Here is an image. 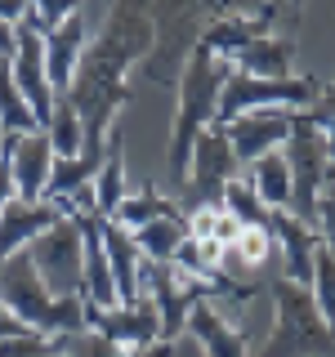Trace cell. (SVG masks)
<instances>
[{
    "instance_id": "cell-1",
    "label": "cell",
    "mask_w": 335,
    "mask_h": 357,
    "mask_svg": "<svg viewBox=\"0 0 335 357\" xmlns=\"http://www.w3.org/2000/svg\"><path fill=\"white\" fill-rule=\"evenodd\" d=\"M148 45H152L148 5H143V0H112L107 31L81 59L76 81L67 89L72 107L81 112V121H85V148H94V152L107 148V134L117 126V112L130 103L126 67L139 59Z\"/></svg>"
},
{
    "instance_id": "cell-2",
    "label": "cell",
    "mask_w": 335,
    "mask_h": 357,
    "mask_svg": "<svg viewBox=\"0 0 335 357\" xmlns=\"http://www.w3.org/2000/svg\"><path fill=\"white\" fill-rule=\"evenodd\" d=\"M228 76H232V63L197 40L184 72H179V112H174V134H170V183L179 192L188 183V165H193V148L201 130L215 126L219 94L228 85Z\"/></svg>"
},
{
    "instance_id": "cell-3",
    "label": "cell",
    "mask_w": 335,
    "mask_h": 357,
    "mask_svg": "<svg viewBox=\"0 0 335 357\" xmlns=\"http://www.w3.org/2000/svg\"><path fill=\"white\" fill-rule=\"evenodd\" d=\"M0 304L14 308L36 335L59 340V335H81L85 331V299L81 295H54L40 282L36 264L27 250L0 264Z\"/></svg>"
},
{
    "instance_id": "cell-4",
    "label": "cell",
    "mask_w": 335,
    "mask_h": 357,
    "mask_svg": "<svg viewBox=\"0 0 335 357\" xmlns=\"http://www.w3.org/2000/svg\"><path fill=\"white\" fill-rule=\"evenodd\" d=\"M268 295H273L277 326L264 340V349H255L251 357H335V331L318 312V299L308 286L277 277V282H268Z\"/></svg>"
},
{
    "instance_id": "cell-5",
    "label": "cell",
    "mask_w": 335,
    "mask_h": 357,
    "mask_svg": "<svg viewBox=\"0 0 335 357\" xmlns=\"http://www.w3.org/2000/svg\"><path fill=\"white\" fill-rule=\"evenodd\" d=\"M327 81L318 76H251V72H237L232 67L228 85L219 94V112H215V126H228L237 121L241 112H264V107H282V112H299V107H313L322 98Z\"/></svg>"
},
{
    "instance_id": "cell-6",
    "label": "cell",
    "mask_w": 335,
    "mask_h": 357,
    "mask_svg": "<svg viewBox=\"0 0 335 357\" xmlns=\"http://www.w3.org/2000/svg\"><path fill=\"white\" fill-rule=\"evenodd\" d=\"M286 165H290V215L308 219L318 215V192L331 174V139L322 126H313L304 112H290V139H286Z\"/></svg>"
},
{
    "instance_id": "cell-7",
    "label": "cell",
    "mask_w": 335,
    "mask_h": 357,
    "mask_svg": "<svg viewBox=\"0 0 335 357\" xmlns=\"http://www.w3.org/2000/svg\"><path fill=\"white\" fill-rule=\"evenodd\" d=\"M40 282L54 295H85V237L76 219H59L27 245Z\"/></svg>"
},
{
    "instance_id": "cell-8",
    "label": "cell",
    "mask_w": 335,
    "mask_h": 357,
    "mask_svg": "<svg viewBox=\"0 0 335 357\" xmlns=\"http://www.w3.org/2000/svg\"><path fill=\"white\" fill-rule=\"evenodd\" d=\"M237 156H232V143L223 126L201 130L197 148H193V165H188V183H184V215L201 206H219L228 178H237Z\"/></svg>"
},
{
    "instance_id": "cell-9",
    "label": "cell",
    "mask_w": 335,
    "mask_h": 357,
    "mask_svg": "<svg viewBox=\"0 0 335 357\" xmlns=\"http://www.w3.org/2000/svg\"><path fill=\"white\" fill-rule=\"evenodd\" d=\"M9 72H14V85L22 89V98H27L31 116H36L40 130H45V126H50V116H54L59 94H54L50 72H45V31L36 27V18H31V14L18 22V45H14V59H9Z\"/></svg>"
},
{
    "instance_id": "cell-10",
    "label": "cell",
    "mask_w": 335,
    "mask_h": 357,
    "mask_svg": "<svg viewBox=\"0 0 335 357\" xmlns=\"http://www.w3.org/2000/svg\"><path fill=\"white\" fill-rule=\"evenodd\" d=\"M85 331L103 335L117 349H152L161 344V317L148 295H139L134 304H117V308H85Z\"/></svg>"
},
{
    "instance_id": "cell-11",
    "label": "cell",
    "mask_w": 335,
    "mask_h": 357,
    "mask_svg": "<svg viewBox=\"0 0 335 357\" xmlns=\"http://www.w3.org/2000/svg\"><path fill=\"white\" fill-rule=\"evenodd\" d=\"M268 232L277 241V259H282V277L295 286H313V255L322 245L318 223L295 219L290 210H268Z\"/></svg>"
},
{
    "instance_id": "cell-12",
    "label": "cell",
    "mask_w": 335,
    "mask_h": 357,
    "mask_svg": "<svg viewBox=\"0 0 335 357\" xmlns=\"http://www.w3.org/2000/svg\"><path fill=\"white\" fill-rule=\"evenodd\" d=\"M223 134H228V143H232L237 165L246 170L251 161H260V156L286 148V139H290V112H282V107L241 112L237 121H228V126H223Z\"/></svg>"
},
{
    "instance_id": "cell-13",
    "label": "cell",
    "mask_w": 335,
    "mask_h": 357,
    "mask_svg": "<svg viewBox=\"0 0 335 357\" xmlns=\"http://www.w3.org/2000/svg\"><path fill=\"white\" fill-rule=\"evenodd\" d=\"M5 152H9V165H14V183H18V201H45V183L54 174V152L50 134L36 130V134H5Z\"/></svg>"
},
{
    "instance_id": "cell-14",
    "label": "cell",
    "mask_w": 335,
    "mask_h": 357,
    "mask_svg": "<svg viewBox=\"0 0 335 357\" xmlns=\"http://www.w3.org/2000/svg\"><path fill=\"white\" fill-rule=\"evenodd\" d=\"M59 219H67V215L59 206H50V201H9V206L0 210V264L14 259L18 250H27V245L36 241L45 228H54Z\"/></svg>"
},
{
    "instance_id": "cell-15",
    "label": "cell",
    "mask_w": 335,
    "mask_h": 357,
    "mask_svg": "<svg viewBox=\"0 0 335 357\" xmlns=\"http://www.w3.org/2000/svg\"><path fill=\"white\" fill-rule=\"evenodd\" d=\"M81 59H85V22H81V14L67 18L63 27L45 31V72H50L54 94H67V89H72Z\"/></svg>"
},
{
    "instance_id": "cell-16",
    "label": "cell",
    "mask_w": 335,
    "mask_h": 357,
    "mask_svg": "<svg viewBox=\"0 0 335 357\" xmlns=\"http://www.w3.org/2000/svg\"><path fill=\"white\" fill-rule=\"evenodd\" d=\"M188 335L201 344L206 357H251L246 335L215 308V299H206V304H197L193 312H188Z\"/></svg>"
},
{
    "instance_id": "cell-17",
    "label": "cell",
    "mask_w": 335,
    "mask_h": 357,
    "mask_svg": "<svg viewBox=\"0 0 335 357\" xmlns=\"http://www.w3.org/2000/svg\"><path fill=\"white\" fill-rule=\"evenodd\" d=\"M103 245H107V264H112V282H117V295L121 304H134L143 295V255L134 237L121 223H103Z\"/></svg>"
},
{
    "instance_id": "cell-18",
    "label": "cell",
    "mask_w": 335,
    "mask_h": 357,
    "mask_svg": "<svg viewBox=\"0 0 335 357\" xmlns=\"http://www.w3.org/2000/svg\"><path fill=\"white\" fill-rule=\"evenodd\" d=\"M94 197H98V215H117L121 201L130 197V174H126V134H121V126H112L107 134V156L103 165H98L94 174Z\"/></svg>"
},
{
    "instance_id": "cell-19",
    "label": "cell",
    "mask_w": 335,
    "mask_h": 357,
    "mask_svg": "<svg viewBox=\"0 0 335 357\" xmlns=\"http://www.w3.org/2000/svg\"><path fill=\"white\" fill-rule=\"evenodd\" d=\"M290 59H295V40H286V36H255V40H246L237 54H232V67L237 72H251V76H295L290 72Z\"/></svg>"
},
{
    "instance_id": "cell-20",
    "label": "cell",
    "mask_w": 335,
    "mask_h": 357,
    "mask_svg": "<svg viewBox=\"0 0 335 357\" xmlns=\"http://www.w3.org/2000/svg\"><path fill=\"white\" fill-rule=\"evenodd\" d=\"M174 215H184V201L156 192V183H139L126 201H121V210L112 215V223H121L126 232H139V228H148L156 219H174Z\"/></svg>"
},
{
    "instance_id": "cell-21",
    "label": "cell",
    "mask_w": 335,
    "mask_h": 357,
    "mask_svg": "<svg viewBox=\"0 0 335 357\" xmlns=\"http://www.w3.org/2000/svg\"><path fill=\"white\" fill-rule=\"evenodd\" d=\"M241 178L255 188V197H260L268 210H290V165H286L282 152H268L260 161H251Z\"/></svg>"
},
{
    "instance_id": "cell-22",
    "label": "cell",
    "mask_w": 335,
    "mask_h": 357,
    "mask_svg": "<svg viewBox=\"0 0 335 357\" xmlns=\"http://www.w3.org/2000/svg\"><path fill=\"white\" fill-rule=\"evenodd\" d=\"M130 237H134V245H139V255H143L148 264H174L179 245L188 241V215L156 219V223H148V228L130 232Z\"/></svg>"
},
{
    "instance_id": "cell-23",
    "label": "cell",
    "mask_w": 335,
    "mask_h": 357,
    "mask_svg": "<svg viewBox=\"0 0 335 357\" xmlns=\"http://www.w3.org/2000/svg\"><path fill=\"white\" fill-rule=\"evenodd\" d=\"M54 349L63 357H174V344H152V349H117L112 340L94 331H81V335H59Z\"/></svg>"
},
{
    "instance_id": "cell-24",
    "label": "cell",
    "mask_w": 335,
    "mask_h": 357,
    "mask_svg": "<svg viewBox=\"0 0 335 357\" xmlns=\"http://www.w3.org/2000/svg\"><path fill=\"white\" fill-rule=\"evenodd\" d=\"M0 130H5V134H36V130H40V121L31 116L22 89L14 85L9 59H0Z\"/></svg>"
},
{
    "instance_id": "cell-25",
    "label": "cell",
    "mask_w": 335,
    "mask_h": 357,
    "mask_svg": "<svg viewBox=\"0 0 335 357\" xmlns=\"http://www.w3.org/2000/svg\"><path fill=\"white\" fill-rule=\"evenodd\" d=\"M45 134H50V143H54V152H59V156H81L85 152V121H81V112L72 107V98H67V94H59Z\"/></svg>"
},
{
    "instance_id": "cell-26",
    "label": "cell",
    "mask_w": 335,
    "mask_h": 357,
    "mask_svg": "<svg viewBox=\"0 0 335 357\" xmlns=\"http://www.w3.org/2000/svg\"><path fill=\"white\" fill-rule=\"evenodd\" d=\"M219 206L228 210L232 219L241 223V228H268V206L260 197H255V188L246 183V178H228V188H223V197H219Z\"/></svg>"
},
{
    "instance_id": "cell-27",
    "label": "cell",
    "mask_w": 335,
    "mask_h": 357,
    "mask_svg": "<svg viewBox=\"0 0 335 357\" xmlns=\"http://www.w3.org/2000/svg\"><path fill=\"white\" fill-rule=\"evenodd\" d=\"M313 299H318V312L327 317V326L335 331V255L327 245H318V255H313Z\"/></svg>"
},
{
    "instance_id": "cell-28",
    "label": "cell",
    "mask_w": 335,
    "mask_h": 357,
    "mask_svg": "<svg viewBox=\"0 0 335 357\" xmlns=\"http://www.w3.org/2000/svg\"><path fill=\"white\" fill-rule=\"evenodd\" d=\"M81 5L85 0H31V18H36L40 31H54V27H63L67 18L81 14Z\"/></svg>"
},
{
    "instance_id": "cell-29",
    "label": "cell",
    "mask_w": 335,
    "mask_h": 357,
    "mask_svg": "<svg viewBox=\"0 0 335 357\" xmlns=\"http://www.w3.org/2000/svg\"><path fill=\"white\" fill-rule=\"evenodd\" d=\"M313 223H318V232H322V245L335 255V165H331L327 183H322V192H318V215H313Z\"/></svg>"
},
{
    "instance_id": "cell-30",
    "label": "cell",
    "mask_w": 335,
    "mask_h": 357,
    "mask_svg": "<svg viewBox=\"0 0 335 357\" xmlns=\"http://www.w3.org/2000/svg\"><path fill=\"white\" fill-rule=\"evenodd\" d=\"M299 112H304L313 126L327 130V139H331V165H335V81H327V89H322L318 103H313V107H299Z\"/></svg>"
},
{
    "instance_id": "cell-31",
    "label": "cell",
    "mask_w": 335,
    "mask_h": 357,
    "mask_svg": "<svg viewBox=\"0 0 335 357\" xmlns=\"http://www.w3.org/2000/svg\"><path fill=\"white\" fill-rule=\"evenodd\" d=\"M59 353L54 349V340H45V335H18V340H0V357H50Z\"/></svg>"
},
{
    "instance_id": "cell-32",
    "label": "cell",
    "mask_w": 335,
    "mask_h": 357,
    "mask_svg": "<svg viewBox=\"0 0 335 357\" xmlns=\"http://www.w3.org/2000/svg\"><path fill=\"white\" fill-rule=\"evenodd\" d=\"M18 201V183H14V165H9V152L0 148V210Z\"/></svg>"
},
{
    "instance_id": "cell-33",
    "label": "cell",
    "mask_w": 335,
    "mask_h": 357,
    "mask_svg": "<svg viewBox=\"0 0 335 357\" xmlns=\"http://www.w3.org/2000/svg\"><path fill=\"white\" fill-rule=\"evenodd\" d=\"M18 335H36V331H31L27 321H22L18 312H14V308H5V304H0V340H18Z\"/></svg>"
},
{
    "instance_id": "cell-34",
    "label": "cell",
    "mask_w": 335,
    "mask_h": 357,
    "mask_svg": "<svg viewBox=\"0 0 335 357\" xmlns=\"http://www.w3.org/2000/svg\"><path fill=\"white\" fill-rule=\"evenodd\" d=\"M237 237H241V223H237V219L228 215V210L219 206V215H215V241H219V245H232Z\"/></svg>"
},
{
    "instance_id": "cell-35",
    "label": "cell",
    "mask_w": 335,
    "mask_h": 357,
    "mask_svg": "<svg viewBox=\"0 0 335 357\" xmlns=\"http://www.w3.org/2000/svg\"><path fill=\"white\" fill-rule=\"evenodd\" d=\"M14 45H18V22L0 18V59H14Z\"/></svg>"
},
{
    "instance_id": "cell-36",
    "label": "cell",
    "mask_w": 335,
    "mask_h": 357,
    "mask_svg": "<svg viewBox=\"0 0 335 357\" xmlns=\"http://www.w3.org/2000/svg\"><path fill=\"white\" fill-rule=\"evenodd\" d=\"M50 357H63V353H50Z\"/></svg>"
},
{
    "instance_id": "cell-37",
    "label": "cell",
    "mask_w": 335,
    "mask_h": 357,
    "mask_svg": "<svg viewBox=\"0 0 335 357\" xmlns=\"http://www.w3.org/2000/svg\"><path fill=\"white\" fill-rule=\"evenodd\" d=\"M0 148H5V139H0Z\"/></svg>"
},
{
    "instance_id": "cell-38",
    "label": "cell",
    "mask_w": 335,
    "mask_h": 357,
    "mask_svg": "<svg viewBox=\"0 0 335 357\" xmlns=\"http://www.w3.org/2000/svg\"><path fill=\"white\" fill-rule=\"evenodd\" d=\"M0 139H5V130H0Z\"/></svg>"
}]
</instances>
